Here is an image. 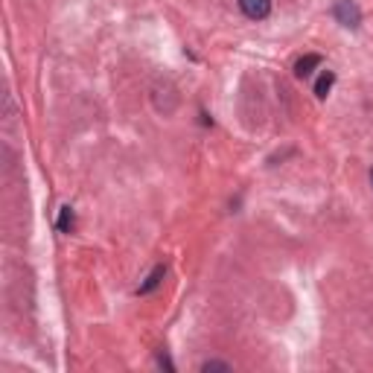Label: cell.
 Masks as SVG:
<instances>
[{
	"label": "cell",
	"instance_id": "1",
	"mask_svg": "<svg viewBox=\"0 0 373 373\" xmlns=\"http://www.w3.org/2000/svg\"><path fill=\"white\" fill-rule=\"evenodd\" d=\"M333 15L347 29H356L359 23H361V9H359L356 0H338V3L333 6Z\"/></svg>",
	"mask_w": 373,
	"mask_h": 373
},
{
	"label": "cell",
	"instance_id": "2",
	"mask_svg": "<svg viewBox=\"0 0 373 373\" xmlns=\"http://www.w3.org/2000/svg\"><path fill=\"white\" fill-rule=\"evenodd\" d=\"M239 9L251 21H263V18L272 15V0H239Z\"/></svg>",
	"mask_w": 373,
	"mask_h": 373
},
{
	"label": "cell",
	"instance_id": "3",
	"mask_svg": "<svg viewBox=\"0 0 373 373\" xmlns=\"http://www.w3.org/2000/svg\"><path fill=\"white\" fill-rule=\"evenodd\" d=\"M321 64V56H315V53H309V56H303V58H298V64H295V76L298 79H309L312 76V70Z\"/></svg>",
	"mask_w": 373,
	"mask_h": 373
},
{
	"label": "cell",
	"instance_id": "4",
	"mask_svg": "<svg viewBox=\"0 0 373 373\" xmlns=\"http://www.w3.org/2000/svg\"><path fill=\"white\" fill-rule=\"evenodd\" d=\"M163 274H167V265H155V272L146 277V283H140V295H149V291H155V289L160 286Z\"/></svg>",
	"mask_w": 373,
	"mask_h": 373
},
{
	"label": "cell",
	"instance_id": "5",
	"mask_svg": "<svg viewBox=\"0 0 373 373\" xmlns=\"http://www.w3.org/2000/svg\"><path fill=\"white\" fill-rule=\"evenodd\" d=\"M333 85H335V73H333V70H326V73H321V79L315 82V97L326 99V93L333 91Z\"/></svg>",
	"mask_w": 373,
	"mask_h": 373
},
{
	"label": "cell",
	"instance_id": "6",
	"mask_svg": "<svg viewBox=\"0 0 373 373\" xmlns=\"http://www.w3.org/2000/svg\"><path fill=\"white\" fill-rule=\"evenodd\" d=\"M73 228H76L73 207H62V213H58V230H62V233H73Z\"/></svg>",
	"mask_w": 373,
	"mask_h": 373
},
{
	"label": "cell",
	"instance_id": "7",
	"mask_svg": "<svg viewBox=\"0 0 373 373\" xmlns=\"http://www.w3.org/2000/svg\"><path fill=\"white\" fill-rule=\"evenodd\" d=\"M210 370H230V365H228V361H204L202 373H210Z\"/></svg>",
	"mask_w": 373,
	"mask_h": 373
},
{
	"label": "cell",
	"instance_id": "8",
	"mask_svg": "<svg viewBox=\"0 0 373 373\" xmlns=\"http://www.w3.org/2000/svg\"><path fill=\"white\" fill-rule=\"evenodd\" d=\"M370 184H373V169H370Z\"/></svg>",
	"mask_w": 373,
	"mask_h": 373
}]
</instances>
